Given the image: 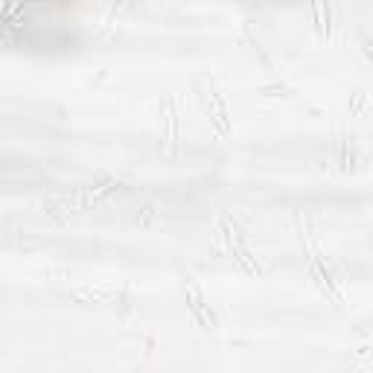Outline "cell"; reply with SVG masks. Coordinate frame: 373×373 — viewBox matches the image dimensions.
<instances>
[{
	"label": "cell",
	"mask_w": 373,
	"mask_h": 373,
	"mask_svg": "<svg viewBox=\"0 0 373 373\" xmlns=\"http://www.w3.org/2000/svg\"><path fill=\"white\" fill-rule=\"evenodd\" d=\"M186 306H190V312L196 315V321L201 324V327H216V315H213V309H210V304L204 301V295H201V289L186 277Z\"/></svg>",
	"instance_id": "1"
},
{
	"label": "cell",
	"mask_w": 373,
	"mask_h": 373,
	"mask_svg": "<svg viewBox=\"0 0 373 373\" xmlns=\"http://www.w3.org/2000/svg\"><path fill=\"white\" fill-rule=\"evenodd\" d=\"M73 298H79V301H108V304H120L123 301L120 295H114V291H91V289H76Z\"/></svg>",
	"instance_id": "2"
}]
</instances>
